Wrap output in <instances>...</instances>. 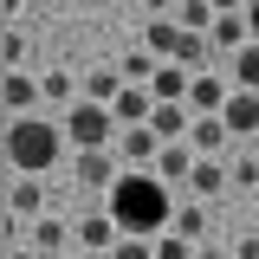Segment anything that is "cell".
<instances>
[{"label":"cell","mask_w":259,"mask_h":259,"mask_svg":"<svg viewBox=\"0 0 259 259\" xmlns=\"http://www.w3.org/2000/svg\"><path fill=\"white\" fill-rule=\"evenodd\" d=\"M110 221L123 240H162L175 227V207H168V182H156L149 168H130L123 182L110 188Z\"/></svg>","instance_id":"1"},{"label":"cell","mask_w":259,"mask_h":259,"mask_svg":"<svg viewBox=\"0 0 259 259\" xmlns=\"http://www.w3.org/2000/svg\"><path fill=\"white\" fill-rule=\"evenodd\" d=\"M65 156V130L52 117H20V123H7V168L13 175H46L52 162Z\"/></svg>","instance_id":"2"},{"label":"cell","mask_w":259,"mask_h":259,"mask_svg":"<svg viewBox=\"0 0 259 259\" xmlns=\"http://www.w3.org/2000/svg\"><path fill=\"white\" fill-rule=\"evenodd\" d=\"M110 136H123V130H117V110H104V104H91V97H78V104L65 110V143H71L78 156L110 149Z\"/></svg>","instance_id":"3"},{"label":"cell","mask_w":259,"mask_h":259,"mask_svg":"<svg viewBox=\"0 0 259 259\" xmlns=\"http://www.w3.org/2000/svg\"><path fill=\"white\" fill-rule=\"evenodd\" d=\"M143 52H156L162 65H175V52H182V26H175L168 7H149V20H143Z\"/></svg>","instance_id":"4"},{"label":"cell","mask_w":259,"mask_h":259,"mask_svg":"<svg viewBox=\"0 0 259 259\" xmlns=\"http://www.w3.org/2000/svg\"><path fill=\"white\" fill-rule=\"evenodd\" d=\"M227 97H233V78H221V71H201V78H194V91H188V110H194V117H221Z\"/></svg>","instance_id":"5"},{"label":"cell","mask_w":259,"mask_h":259,"mask_svg":"<svg viewBox=\"0 0 259 259\" xmlns=\"http://www.w3.org/2000/svg\"><path fill=\"white\" fill-rule=\"evenodd\" d=\"M7 117H13V123H20V117H32V104H46V91H39V78H32V71H7Z\"/></svg>","instance_id":"6"},{"label":"cell","mask_w":259,"mask_h":259,"mask_svg":"<svg viewBox=\"0 0 259 259\" xmlns=\"http://www.w3.org/2000/svg\"><path fill=\"white\" fill-rule=\"evenodd\" d=\"M39 201H46L39 182H32V175H13V188H7V221H13V227H32V221H39Z\"/></svg>","instance_id":"7"},{"label":"cell","mask_w":259,"mask_h":259,"mask_svg":"<svg viewBox=\"0 0 259 259\" xmlns=\"http://www.w3.org/2000/svg\"><path fill=\"white\" fill-rule=\"evenodd\" d=\"M65 240H78V227H65V221H32L26 227V246L39 259H65Z\"/></svg>","instance_id":"8"},{"label":"cell","mask_w":259,"mask_h":259,"mask_svg":"<svg viewBox=\"0 0 259 259\" xmlns=\"http://www.w3.org/2000/svg\"><path fill=\"white\" fill-rule=\"evenodd\" d=\"M71 227H78V246L84 253H117V240H123L110 214H84V221H71Z\"/></svg>","instance_id":"9"},{"label":"cell","mask_w":259,"mask_h":259,"mask_svg":"<svg viewBox=\"0 0 259 259\" xmlns=\"http://www.w3.org/2000/svg\"><path fill=\"white\" fill-rule=\"evenodd\" d=\"M71 175L84 182V188H117L123 175H117V162H110V149H91V156H78L71 162Z\"/></svg>","instance_id":"10"},{"label":"cell","mask_w":259,"mask_h":259,"mask_svg":"<svg viewBox=\"0 0 259 259\" xmlns=\"http://www.w3.org/2000/svg\"><path fill=\"white\" fill-rule=\"evenodd\" d=\"M227 136H233V130H227V117H194V156L201 162H221V149H227Z\"/></svg>","instance_id":"11"},{"label":"cell","mask_w":259,"mask_h":259,"mask_svg":"<svg viewBox=\"0 0 259 259\" xmlns=\"http://www.w3.org/2000/svg\"><path fill=\"white\" fill-rule=\"evenodd\" d=\"M221 117H227V130H233V136H246V143H253V136H259V97H253V91H233Z\"/></svg>","instance_id":"12"},{"label":"cell","mask_w":259,"mask_h":259,"mask_svg":"<svg viewBox=\"0 0 259 259\" xmlns=\"http://www.w3.org/2000/svg\"><path fill=\"white\" fill-rule=\"evenodd\" d=\"M168 13H175V26H182V32H201V39L221 26V7H207V0H182V7H168Z\"/></svg>","instance_id":"13"},{"label":"cell","mask_w":259,"mask_h":259,"mask_svg":"<svg viewBox=\"0 0 259 259\" xmlns=\"http://www.w3.org/2000/svg\"><path fill=\"white\" fill-rule=\"evenodd\" d=\"M149 117H156V97H149V91H136V84H130V91L117 97V130H143Z\"/></svg>","instance_id":"14"},{"label":"cell","mask_w":259,"mask_h":259,"mask_svg":"<svg viewBox=\"0 0 259 259\" xmlns=\"http://www.w3.org/2000/svg\"><path fill=\"white\" fill-rule=\"evenodd\" d=\"M117 156H123V162H156L162 156V136L149 123H143V130H123V136H117Z\"/></svg>","instance_id":"15"},{"label":"cell","mask_w":259,"mask_h":259,"mask_svg":"<svg viewBox=\"0 0 259 259\" xmlns=\"http://www.w3.org/2000/svg\"><path fill=\"white\" fill-rule=\"evenodd\" d=\"M194 162H201V156H194V143H168V149L156 156V182H162V175H168V182H188Z\"/></svg>","instance_id":"16"},{"label":"cell","mask_w":259,"mask_h":259,"mask_svg":"<svg viewBox=\"0 0 259 259\" xmlns=\"http://www.w3.org/2000/svg\"><path fill=\"white\" fill-rule=\"evenodd\" d=\"M188 188H194V201L207 207V201H214V194H221V188H233V182H227V162H194Z\"/></svg>","instance_id":"17"},{"label":"cell","mask_w":259,"mask_h":259,"mask_svg":"<svg viewBox=\"0 0 259 259\" xmlns=\"http://www.w3.org/2000/svg\"><path fill=\"white\" fill-rule=\"evenodd\" d=\"M168 233H182L188 246H207V207H201V201L175 207V227H168Z\"/></svg>","instance_id":"18"},{"label":"cell","mask_w":259,"mask_h":259,"mask_svg":"<svg viewBox=\"0 0 259 259\" xmlns=\"http://www.w3.org/2000/svg\"><path fill=\"white\" fill-rule=\"evenodd\" d=\"M39 91H46V104H65V110L78 104V91H71V71H46V78H39Z\"/></svg>","instance_id":"19"},{"label":"cell","mask_w":259,"mask_h":259,"mask_svg":"<svg viewBox=\"0 0 259 259\" xmlns=\"http://www.w3.org/2000/svg\"><path fill=\"white\" fill-rule=\"evenodd\" d=\"M0 59H7V71H26V32L7 26V39H0Z\"/></svg>","instance_id":"20"},{"label":"cell","mask_w":259,"mask_h":259,"mask_svg":"<svg viewBox=\"0 0 259 259\" xmlns=\"http://www.w3.org/2000/svg\"><path fill=\"white\" fill-rule=\"evenodd\" d=\"M227 182H233V188H259V156H240V162H227Z\"/></svg>","instance_id":"21"},{"label":"cell","mask_w":259,"mask_h":259,"mask_svg":"<svg viewBox=\"0 0 259 259\" xmlns=\"http://www.w3.org/2000/svg\"><path fill=\"white\" fill-rule=\"evenodd\" d=\"M156 259H201V246H188L182 233H162V240H156Z\"/></svg>","instance_id":"22"},{"label":"cell","mask_w":259,"mask_h":259,"mask_svg":"<svg viewBox=\"0 0 259 259\" xmlns=\"http://www.w3.org/2000/svg\"><path fill=\"white\" fill-rule=\"evenodd\" d=\"M110 259H156V240H117Z\"/></svg>","instance_id":"23"},{"label":"cell","mask_w":259,"mask_h":259,"mask_svg":"<svg viewBox=\"0 0 259 259\" xmlns=\"http://www.w3.org/2000/svg\"><path fill=\"white\" fill-rule=\"evenodd\" d=\"M233 259H259V233H246V240L233 246Z\"/></svg>","instance_id":"24"},{"label":"cell","mask_w":259,"mask_h":259,"mask_svg":"<svg viewBox=\"0 0 259 259\" xmlns=\"http://www.w3.org/2000/svg\"><path fill=\"white\" fill-rule=\"evenodd\" d=\"M246 26H253V46H259V0L246 7Z\"/></svg>","instance_id":"25"},{"label":"cell","mask_w":259,"mask_h":259,"mask_svg":"<svg viewBox=\"0 0 259 259\" xmlns=\"http://www.w3.org/2000/svg\"><path fill=\"white\" fill-rule=\"evenodd\" d=\"M7 259H39V253H32V246H7Z\"/></svg>","instance_id":"26"},{"label":"cell","mask_w":259,"mask_h":259,"mask_svg":"<svg viewBox=\"0 0 259 259\" xmlns=\"http://www.w3.org/2000/svg\"><path fill=\"white\" fill-rule=\"evenodd\" d=\"M253 156H259V136H253Z\"/></svg>","instance_id":"27"},{"label":"cell","mask_w":259,"mask_h":259,"mask_svg":"<svg viewBox=\"0 0 259 259\" xmlns=\"http://www.w3.org/2000/svg\"><path fill=\"white\" fill-rule=\"evenodd\" d=\"M65 259H84V253H65Z\"/></svg>","instance_id":"28"}]
</instances>
